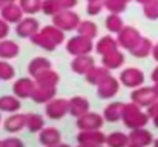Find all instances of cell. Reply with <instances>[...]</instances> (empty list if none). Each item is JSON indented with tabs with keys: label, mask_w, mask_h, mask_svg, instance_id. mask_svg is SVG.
<instances>
[{
	"label": "cell",
	"mask_w": 158,
	"mask_h": 147,
	"mask_svg": "<svg viewBox=\"0 0 158 147\" xmlns=\"http://www.w3.org/2000/svg\"><path fill=\"white\" fill-rule=\"evenodd\" d=\"M137 2H138V3H141V5H144V3H148L149 0H137Z\"/></svg>",
	"instance_id": "obj_48"
},
{
	"label": "cell",
	"mask_w": 158,
	"mask_h": 147,
	"mask_svg": "<svg viewBox=\"0 0 158 147\" xmlns=\"http://www.w3.org/2000/svg\"><path fill=\"white\" fill-rule=\"evenodd\" d=\"M140 39H141L140 37V32L135 28H132V26H124L117 34L118 46H121V48H124V49H129V51L140 42Z\"/></svg>",
	"instance_id": "obj_8"
},
{
	"label": "cell",
	"mask_w": 158,
	"mask_h": 147,
	"mask_svg": "<svg viewBox=\"0 0 158 147\" xmlns=\"http://www.w3.org/2000/svg\"><path fill=\"white\" fill-rule=\"evenodd\" d=\"M60 11H61V8H60V5H58L57 0H43V3H42V12H43L45 15L54 17V15L58 14Z\"/></svg>",
	"instance_id": "obj_37"
},
{
	"label": "cell",
	"mask_w": 158,
	"mask_h": 147,
	"mask_svg": "<svg viewBox=\"0 0 158 147\" xmlns=\"http://www.w3.org/2000/svg\"><path fill=\"white\" fill-rule=\"evenodd\" d=\"M105 9V0H89L86 5V12L89 15H98Z\"/></svg>",
	"instance_id": "obj_39"
},
{
	"label": "cell",
	"mask_w": 158,
	"mask_h": 147,
	"mask_svg": "<svg viewBox=\"0 0 158 147\" xmlns=\"http://www.w3.org/2000/svg\"><path fill=\"white\" fill-rule=\"evenodd\" d=\"M14 2H19V0H0L2 6H5V5H8V3H14Z\"/></svg>",
	"instance_id": "obj_44"
},
{
	"label": "cell",
	"mask_w": 158,
	"mask_h": 147,
	"mask_svg": "<svg viewBox=\"0 0 158 147\" xmlns=\"http://www.w3.org/2000/svg\"><path fill=\"white\" fill-rule=\"evenodd\" d=\"M121 121L129 127V129H138L143 127L148 123V116L140 110V106L135 104L134 101L129 104H124V110H123V118Z\"/></svg>",
	"instance_id": "obj_1"
},
{
	"label": "cell",
	"mask_w": 158,
	"mask_h": 147,
	"mask_svg": "<svg viewBox=\"0 0 158 147\" xmlns=\"http://www.w3.org/2000/svg\"><path fill=\"white\" fill-rule=\"evenodd\" d=\"M126 5L123 0H105V9L112 14H121L126 9Z\"/></svg>",
	"instance_id": "obj_38"
},
{
	"label": "cell",
	"mask_w": 158,
	"mask_h": 147,
	"mask_svg": "<svg viewBox=\"0 0 158 147\" xmlns=\"http://www.w3.org/2000/svg\"><path fill=\"white\" fill-rule=\"evenodd\" d=\"M23 15H25V12L17 2L8 3V5L2 6V9H0V17L5 22H8L9 25H17L23 18Z\"/></svg>",
	"instance_id": "obj_11"
},
{
	"label": "cell",
	"mask_w": 158,
	"mask_h": 147,
	"mask_svg": "<svg viewBox=\"0 0 158 147\" xmlns=\"http://www.w3.org/2000/svg\"><path fill=\"white\" fill-rule=\"evenodd\" d=\"M123 63H124V54L118 49H115V51H112V52L102 57V64L105 67H107L109 71H115V69L121 67Z\"/></svg>",
	"instance_id": "obj_20"
},
{
	"label": "cell",
	"mask_w": 158,
	"mask_h": 147,
	"mask_svg": "<svg viewBox=\"0 0 158 147\" xmlns=\"http://www.w3.org/2000/svg\"><path fill=\"white\" fill-rule=\"evenodd\" d=\"M155 147H158V141H157V143H155Z\"/></svg>",
	"instance_id": "obj_53"
},
{
	"label": "cell",
	"mask_w": 158,
	"mask_h": 147,
	"mask_svg": "<svg viewBox=\"0 0 158 147\" xmlns=\"http://www.w3.org/2000/svg\"><path fill=\"white\" fill-rule=\"evenodd\" d=\"M127 147H141V146H137V144H129Z\"/></svg>",
	"instance_id": "obj_49"
},
{
	"label": "cell",
	"mask_w": 158,
	"mask_h": 147,
	"mask_svg": "<svg viewBox=\"0 0 158 147\" xmlns=\"http://www.w3.org/2000/svg\"><path fill=\"white\" fill-rule=\"evenodd\" d=\"M102 147H103V146H102Z\"/></svg>",
	"instance_id": "obj_57"
},
{
	"label": "cell",
	"mask_w": 158,
	"mask_h": 147,
	"mask_svg": "<svg viewBox=\"0 0 158 147\" xmlns=\"http://www.w3.org/2000/svg\"><path fill=\"white\" fill-rule=\"evenodd\" d=\"M118 89H120V81L115 77L109 75L97 86V95L103 100H110L118 94Z\"/></svg>",
	"instance_id": "obj_10"
},
{
	"label": "cell",
	"mask_w": 158,
	"mask_h": 147,
	"mask_svg": "<svg viewBox=\"0 0 158 147\" xmlns=\"http://www.w3.org/2000/svg\"><path fill=\"white\" fill-rule=\"evenodd\" d=\"M22 109L20 98L15 95H3L0 97V112L6 113H15Z\"/></svg>",
	"instance_id": "obj_25"
},
{
	"label": "cell",
	"mask_w": 158,
	"mask_h": 147,
	"mask_svg": "<svg viewBox=\"0 0 158 147\" xmlns=\"http://www.w3.org/2000/svg\"><path fill=\"white\" fill-rule=\"evenodd\" d=\"M131 144L129 141V135L123 133V132H112L106 137V146L107 147H127Z\"/></svg>",
	"instance_id": "obj_28"
},
{
	"label": "cell",
	"mask_w": 158,
	"mask_h": 147,
	"mask_svg": "<svg viewBox=\"0 0 158 147\" xmlns=\"http://www.w3.org/2000/svg\"><path fill=\"white\" fill-rule=\"evenodd\" d=\"M88 2H89V0H88Z\"/></svg>",
	"instance_id": "obj_56"
},
{
	"label": "cell",
	"mask_w": 158,
	"mask_h": 147,
	"mask_svg": "<svg viewBox=\"0 0 158 147\" xmlns=\"http://www.w3.org/2000/svg\"><path fill=\"white\" fill-rule=\"evenodd\" d=\"M123 2H124V3H129V2H132V0H123Z\"/></svg>",
	"instance_id": "obj_51"
},
{
	"label": "cell",
	"mask_w": 158,
	"mask_h": 147,
	"mask_svg": "<svg viewBox=\"0 0 158 147\" xmlns=\"http://www.w3.org/2000/svg\"><path fill=\"white\" fill-rule=\"evenodd\" d=\"M95 66V60L88 54V55H77L74 57V60L71 61V69L72 72L78 74V75H86L88 71Z\"/></svg>",
	"instance_id": "obj_15"
},
{
	"label": "cell",
	"mask_w": 158,
	"mask_h": 147,
	"mask_svg": "<svg viewBox=\"0 0 158 147\" xmlns=\"http://www.w3.org/2000/svg\"><path fill=\"white\" fill-rule=\"evenodd\" d=\"M8 34H9V23L5 22V20L0 17V40L6 39Z\"/></svg>",
	"instance_id": "obj_43"
},
{
	"label": "cell",
	"mask_w": 158,
	"mask_h": 147,
	"mask_svg": "<svg viewBox=\"0 0 158 147\" xmlns=\"http://www.w3.org/2000/svg\"><path fill=\"white\" fill-rule=\"evenodd\" d=\"M77 147H92V146H85V144H78Z\"/></svg>",
	"instance_id": "obj_50"
},
{
	"label": "cell",
	"mask_w": 158,
	"mask_h": 147,
	"mask_svg": "<svg viewBox=\"0 0 158 147\" xmlns=\"http://www.w3.org/2000/svg\"><path fill=\"white\" fill-rule=\"evenodd\" d=\"M144 81V75L137 67H126L120 74V83H123L126 88H138Z\"/></svg>",
	"instance_id": "obj_12"
},
{
	"label": "cell",
	"mask_w": 158,
	"mask_h": 147,
	"mask_svg": "<svg viewBox=\"0 0 158 147\" xmlns=\"http://www.w3.org/2000/svg\"><path fill=\"white\" fill-rule=\"evenodd\" d=\"M109 75H110V74H109V69H107V67H105V66H92L85 77H86V81H88L89 84L98 86L106 77H109Z\"/></svg>",
	"instance_id": "obj_22"
},
{
	"label": "cell",
	"mask_w": 158,
	"mask_h": 147,
	"mask_svg": "<svg viewBox=\"0 0 158 147\" xmlns=\"http://www.w3.org/2000/svg\"><path fill=\"white\" fill-rule=\"evenodd\" d=\"M152 78H154L155 81H158V67L155 69V71H154V75H152Z\"/></svg>",
	"instance_id": "obj_45"
},
{
	"label": "cell",
	"mask_w": 158,
	"mask_h": 147,
	"mask_svg": "<svg viewBox=\"0 0 158 147\" xmlns=\"http://www.w3.org/2000/svg\"><path fill=\"white\" fill-rule=\"evenodd\" d=\"M105 124L103 115L97 112H88L83 116L77 118V127L78 130H98Z\"/></svg>",
	"instance_id": "obj_5"
},
{
	"label": "cell",
	"mask_w": 158,
	"mask_h": 147,
	"mask_svg": "<svg viewBox=\"0 0 158 147\" xmlns=\"http://www.w3.org/2000/svg\"><path fill=\"white\" fill-rule=\"evenodd\" d=\"M34 80H35V83H39V84L57 86V84H58V81H60V77H58V74L54 71L52 67H49V69H46V71L40 72L39 75H35V77H34Z\"/></svg>",
	"instance_id": "obj_29"
},
{
	"label": "cell",
	"mask_w": 158,
	"mask_h": 147,
	"mask_svg": "<svg viewBox=\"0 0 158 147\" xmlns=\"http://www.w3.org/2000/svg\"><path fill=\"white\" fill-rule=\"evenodd\" d=\"M43 0H19V5L22 6L23 12L28 15H34L39 11H42Z\"/></svg>",
	"instance_id": "obj_34"
},
{
	"label": "cell",
	"mask_w": 158,
	"mask_h": 147,
	"mask_svg": "<svg viewBox=\"0 0 158 147\" xmlns=\"http://www.w3.org/2000/svg\"><path fill=\"white\" fill-rule=\"evenodd\" d=\"M66 51L69 55L77 57V55H88L94 51V42L88 37H83L77 34L75 37H71L66 42Z\"/></svg>",
	"instance_id": "obj_3"
},
{
	"label": "cell",
	"mask_w": 158,
	"mask_h": 147,
	"mask_svg": "<svg viewBox=\"0 0 158 147\" xmlns=\"http://www.w3.org/2000/svg\"><path fill=\"white\" fill-rule=\"evenodd\" d=\"M91 110V104L85 97H72L69 100V115L80 118Z\"/></svg>",
	"instance_id": "obj_17"
},
{
	"label": "cell",
	"mask_w": 158,
	"mask_h": 147,
	"mask_svg": "<svg viewBox=\"0 0 158 147\" xmlns=\"http://www.w3.org/2000/svg\"><path fill=\"white\" fill-rule=\"evenodd\" d=\"M123 110H124V104L120 101H112L109 103L103 110V118L107 123H117L123 118Z\"/></svg>",
	"instance_id": "obj_18"
},
{
	"label": "cell",
	"mask_w": 158,
	"mask_h": 147,
	"mask_svg": "<svg viewBox=\"0 0 158 147\" xmlns=\"http://www.w3.org/2000/svg\"><path fill=\"white\" fill-rule=\"evenodd\" d=\"M61 11L63 9H74L77 5H78V0H57Z\"/></svg>",
	"instance_id": "obj_42"
},
{
	"label": "cell",
	"mask_w": 158,
	"mask_h": 147,
	"mask_svg": "<svg viewBox=\"0 0 158 147\" xmlns=\"http://www.w3.org/2000/svg\"><path fill=\"white\" fill-rule=\"evenodd\" d=\"M105 26L110 34H118V32L124 28V22H123V18L120 17V14H112V12H110V14L106 17Z\"/></svg>",
	"instance_id": "obj_32"
},
{
	"label": "cell",
	"mask_w": 158,
	"mask_h": 147,
	"mask_svg": "<svg viewBox=\"0 0 158 147\" xmlns=\"http://www.w3.org/2000/svg\"><path fill=\"white\" fill-rule=\"evenodd\" d=\"M45 127V120L39 113H26V129L32 133L40 132Z\"/></svg>",
	"instance_id": "obj_33"
},
{
	"label": "cell",
	"mask_w": 158,
	"mask_h": 147,
	"mask_svg": "<svg viewBox=\"0 0 158 147\" xmlns=\"http://www.w3.org/2000/svg\"><path fill=\"white\" fill-rule=\"evenodd\" d=\"M0 124H2V115H0Z\"/></svg>",
	"instance_id": "obj_52"
},
{
	"label": "cell",
	"mask_w": 158,
	"mask_h": 147,
	"mask_svg": "<svg viewBox=\"0 0 158 147\" xmlns=\"http://www.w3.org/2000/svg\"><path fill=\"white\" fill-rule=\"evenodd\" d=\"M49 67H52V63H51L49 58H46V57H35L28 64V74L34 78L35 75H39L40 72H43V71H46Z\"/></svg>",
	"instance_id": "obj_23"
},
{
	"label": "cell",
	"mask_w": 158,
	"mask_h": 147,
	"mask_svg": "<svg viewBox=\"0 0 158 147\" xmlns=\"http://www.w3.org/2000/svg\"><path fill=\"white\" fill-rule=\"evenodd\" d=\"M39 141L45 147H52L61 143V135L60 130L55 127H43L39 133Z\"/></svg>",
	"instance_id": "obj_16"
},
{
	"label": "cell",
	"mask_w": 158,
	"mask_h": 147,
	"mask_svg": "<svg viewBox=\"0 0 158 147\" xmlns=\"http://www.w3.org/2000/svg\"><path fill=\"white\" fill-rule=\"evenodd\" d=\"M80 22H81L80 15L77 12H74L72 9H63L52 17V25L58 26L64 32L77 31V26L80 25Z\"/></svg>",
	"instance_id": "obj_2"
},
{
	"label": "cell",
	"mask_w": 158,
	"mask_h": 147,
	"mask_svg": "<svg viewBox=\"0 0 158 147\" xmlns=\"http://www.w3.org/2000/svg\"><path fill=\"white\" fill-rule=\"evenodd\" d=\"M51 42H52L55 46H60L63 42H64V31H61L58 26L55 25H48V26H43L40 29Z\"/></svg>",
	"instance_id": "obj_26"
},
{
	"label": "cell",
	"mask_w": 158,
	"mask_h": 147,
	"mask_svg": "<svg viewBox=\"0 0 158 147\" xmlns=\"http://www.w3.org/2000/svg\"><path fill=\"white\" fill-rule=\"evenodd\" d=\"M2 147H25V143L17 137H9L2 141Z\"/></svg>",
	"instance_id": "obj_41"
},
{
	"label": "cell",
	"mask_w": 158,
	"mask_h": 147,
	"mask_svg": "<svg viewBox=\"0 0 158 147\" xmlns=\"http://www.w3.org/2000/svg\"><path fill=\"white\" fill-rule=\"evenodd\" d=\"M143 6H144V15L148 18H151V20L158 18V0H149Z\"/></svg>",
	"instance_id": "obj_40"
},
{
	"label": "cell",
	"mask_w": 158,
	"mask_h": 147,
	"mask_svg": "<svg viewBox=\"0 0 158 147\" xmlns=\"http://www.w3.org/2000/svg\"><path fill=\"white\" fill-rule=\"evenodd\" d=\"M35 80L31 77V78H19L14 81V86H12V92L15 97H19L20 100H25V98H32L34 94V89H35Z\"/></svg>",
	"instance_id": "obj_9"
},
{
	"label": "cell",
	"mask_w": 158,
	"mask_h": 147,
	"mask_svg": "<svg viewBox=\"0 0 158 147\" xmlns=\"http://www.w3.org/2000/svg\"><path fill=\"white\" fill-rule=\"evenodd\" d=\"M77 34L94 40V39L97 37V34H98V28H97V25H95L94 22H91V20H81L80 25L77 26Z\"/></svg>",
	"instance_id": "obj_30"
},
{
	"label": "cell",
	"mask_w": 158,
	"mask_h": 147,
	"mask_svg": "<svg viewBox=\"0 0 158 147\" xmlns=\"http://www.w3.org/2000/svg\"><path fill=\"white\" fill-rule=\"evenodd\" d=\"M0 9H2V3H0Z\"/></svg>",
	"instance_id": "obj_54"
},
{
	"label": "cell",
	"mask_w": 158,
	"mask_h": 147,
	"mask_svg": "<svg viewBox=\"0 0 158 147\" xmlns=\"http://www.w3.org/2000/svg\"><path fill=\"white\" fill-rule=\"evenodd\" d=\"M129 141H131V144H137V146L144 147L152 141V137H151L149 132H146L141 127H138V129H132V132L129 133Z\"/></svg>",
	"instance_id": "obj_27"
},
{
	"label": "cell",
	"mask_w": 158,
	"mask_h": 147,
	"mask_svg": "<svg viewBox=\"0 0 158 147\" xmlns=\"http://www.w3.org/2000/svg\"><path fill=\"white\" fill-rule=\"evenodd\" d=\"M14 77H15L14 66L6 60H0V81H11Z\"/></svg>",
	"instance_id": "obj_36"
},
{
	"label": "cell",
	"mask_w": 158,
	"mask_h": 147,
	"mask_svg": "<svg viewBox=\"0 0 158 147\" xmlns=\"http://www.w3.org/2000/svg\"><path fill=\"white\" fill-rule=\"evenodd\" d=\"M39 31H40V23L34 17H23L15 25V34L22 39H31Z\"/></svg>",
	"instance_id": "obj_7"
},
{
	"label": "cell",
	"mask_w": 158,
	"mask_h": 147,
	"mask_svg": "<svg viewBox=\"0 0 158 147\" xmlns=\"http://www.w3.org/2000/svg\"><path fill=\"white\" fill-rule=\"evenodd\" d=\"M45 113L51 120H61L64 115L69 113V100L63 98H54L49 103H46Z\"/></svg>",
	"instance_id": "obj_4"
},
{
	"label": "cell",
	"mask_w": 158,
	"mask_h": 147,
	"mask_svg": "<svg viewBox=\"0 0 158 147\" xmlns=\"http://www.w3.org/2000/svg\"><path fill=\"white\" fill-rule=\"evenodd\" d=\"M0 147H2V141H0Z\"/></svg>",
	"instance_id": "obj_55"
},
{
	"label": "cell",
	"mask_w": 158,
	"mask_h": 147,
	"mask_svg": "<svg viewBox=\"0 0 158 147\" xmlns=\"http://www.w3.org/2000/svg\"><path fill=\"white\" fill-rule=\"evenodd\" d=\"M31 43L32 45H35V46H39L40 49H43V51H48V52H54L55 49H57V46L54 45L52 42L42 32V31H39V32H35L31 39Z\"/></svg>",
	"instance_id": "obj_31"
},
{
	"label": "cell",
	"mask_w": 158,
	"mask_h": 147,
	"mask_svg": "<svg viewBox=\"0 0 158 147\" xmlns=\"http://www.w3.org/2000/svg\"><path fill=\"white\" fill-rule=\"evenodd\" d=\"M94 49H95V52H97L98 55L103 57L106 54H109V52L118 49V42H117V39H114V37H110V35H105V37H102V39L94 45Z\"/></svg>",
	"instance_id": "obj_24"
},
{
	"label": "cell",
	"mask_w": 158,
	"mask_h": 147,
	"mask_svg": "<svg viewBox=\"0 0 158 147\" xmlns=\"http://www.w3.org/2000/svg\"><path fill=\"white\" fill-rule=\"evenodd\" d=\"M25 127H26V115L20 113V112L11 113L3 121V129L6 132H9V133H17V132L23 130Z\"/></svg>",
	"instance_id": "obj_14"
},
{
	"label": "cell",
	"mask_w": 158,
	"mask_h": 147,
	"mask_svg": "<svg viewBox=\"0 0 158 147\" xmlns=\"http://www.w3.org/2000/svg\"><path fill=\"white\" fill-rule=\"evenodd\" d=\"M57 95V88L55 86H49V84H35L34 94H32V101L37 104H46L51 100H54Z\"/></svg>",
	"instance_id": "obj_13"
},
{
	"label": "cell",
	"mask_w": 158,
	"mask_h": 147,
	"mask_svg": "<svg viewBox=\"0 0 158 147\" xmlns=\"http://www.w3.org/2000/svg\"><path fill=\"white\" fill-rule=\"evenodd\" d=\"M154 57H155V58L158 60V46H157L155 49H154Z\"/></svg>",
	"instance_id": "obj_46"
},
{
	"label": "cell",
	"mask_w": 158,
	"mask_h": 147,
	"mask_svg": "<svg viewBox=\"0 0 158 147\" xmlns=\"http://www.w3.org/2000/svg\"><path fill=\"white\" fill-rule=\"evenodd\" d=\"M151 49H152V43H151L149 40H146V39H140V42L131 49V52H132L134 57H140V58H141V57L149 55Z\"/></svg>",
	"instance_id": "obj_35"
},
{
	"label": "cell",
	"mask_w": 158,
	"mask_h": 147,
	"mask_svg": "<svg viewBox=\"0 0 158 147\" xmlns=\"http://www.w3.org/2000/svg\"><path fill=\"white\" fill-rule=\"evenodd\" d=\"M132 101L138 106H149L155 98H157V94L154 89H148V88H138L137 91L132 92Z\"/></svg>",
	"instance_id": "obj_19"
},
{
	"label": "cell",
	"mask_w": 158,
	"mask_h": 147,
	"mask_svg": "<svg viewBox=\"0 0 158 147\" xmlns=\"http://www.w3.org/2000/svg\"><path fill=\"white\" fill-rule=\"evenodd\" d=\"M52 147H71V146H69V144H61V143H60V144H57V146H52Z\"/></svg>",
	"instance_id": "obj_47"
},
{
	"label": "cell",
	"mask_w": 158,
	"mask_h": 147,
	"mask_svg": "<svg viewBox=\"0 0 158 147\" xmlns=\"http://www.w3.org/2000/svg\"><path fill=\"white\" fill-rule=\"evenodd\" d=\"M20 54V46L8 39L0 40V60H12Z\"/></svg>",
	"instance_id": "obj_21"
},
{
	"label": "cell",
	"mask_w": 158,
	"mask_h": 147,
	"mask_svg": "<svg viewBox=\"0 0 158 147\" xmlns=\"http://www.w3.org/2000/svg\"><path fill=\"white\" fill-rule=\"evenodd\" d=\"M77 143L85 144V146L102 147L103 144H106V135L102 132V129H98V130H80V133L77 135Z\"/></svg>",
	"instance_id": "obj_6"
}]
</instances>
